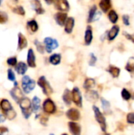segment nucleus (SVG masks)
Returning a JSON list of instances; mask_svg holds the SVG:
<instances>
[{
  "label": "nucleus",
  "mask_w": 134,
  "mask_h": 135,
  "mask_svg": "<svg viewBox=\"0 0 134 135\" xmlns=\"http://www.w3.org/2000/svg\"><path fill=\"white\" fill-rule=\"evenodd\" d=\"M101 101H102V106H103V108L104 110V112H106L107 113H108V112L111 110V104H110V102L107 101V100L102 98L101 99Z\"/></svg>",
  "instance_id": "nucleus-33"
},
{
  "label": "nucleus",
  "mask_w": 134,
  "mask_h": 135,
  "mask_svg": "<svg viewBox=\"0 0 134 135\" xmlns=\"http://www.w3.org/2000/svg\"><path fill=\"white\" fill-rule=\"evenodd\" d=\"M93 39V35H92V29L91 26H88L85 32V42L86 45H90Z\"/></svg>",
  "instance_id": "nucleus-20"
},
{
  "label": "nucleus",
  "mask_w": 134,
  "mask_h": 135,
  "mask_svg": "<svg viewBox=\"0 0 134 135\" xmlns=\"http://www.w3.org/2000/svg\"><path fill=\"white\" fill-rule=\"evenodd\" d=\"M122 20H123L124 24L126 26H129L130 25V17L128 15H123L122 16Z\"/></svg>",
  "instance_id": "nucleus-41"
},
{
  "label": "nucleus",
  "mask_w": 134,
  "mask_h": 135,
  "mask_svg": "<svg viewBox=\"0 0 134 135\" xmlns=\"http://www.w3.org/2000/svg\"><path fill=\"white\" fill-rule=\"evenodd\" d=\"M119 30H120L119 26H118V25H114V26L111 28V30L107 32V39H108L110 41L114 40L117 37V36L118 35Z\"/></svg>",
  "instance_id": "nucleus-15"
},
{
  "label": "nucleus",
  "mask_w": 134,
  "mask_h": 135,
  "mask_svg": "<svg viewBox=\"0 0 134 135\" xmlns=\"http://www.w3.org/2000/svg\"><path fill=\"white\" fill-rule=\"evenodd\" d=\"M99 6L103 13H107L111 7V0H100Z\"/></svg>",
  "instance_id": "nucleus-22"
},
{
  "label": "nucleus",
  "mask_w": 134,
  "mask_h": 135,
  "mask_svg": "<svg viewBox=\"0 0 134 135\" xmlns=\"http://www.w3.org/2000/svg\"><path fill=\"white\" fill-rule=\"evenodd\" d=\"M126 70L129 71L130 73H134V58L132 57L129 59L126 66Z\"/></svg>",
  "instance_id": "nucleus-31"
},
{
  "label": "nucleus",
  "mask_w": 134,
  "mask_h": 135,
  "mask_svg": "<svg viewBox=\"0 0 134 135\" xmlns=\"http://www.w3.org/2000/svg\"><path fill=\"white\" fill-rule=\"evenodd\" d=\"M10 94L11 96L13 97V98L17 101V102H19L23 97H24V94L22 93V91L18 88V87H15L14 89H13L10 92Z\"/></svg>",
  "instance_id": "nucleus-14"
},
{
  "label": "nucleus",
  "mask_w": 134,
  "mask_h": 135,
  "mask_svg": "<svg viewBox=\"0 0 134 135\" xmlns=\"http://www.w3.org/2000/svg\"><path fill=\"white\" fill-rule=\"evenodd\" d=\"M108 72L112 75L113 78H118L120 74V69L114 66H110L108 69Z\"/></svg>",
  "instance_id": "nucleus-28"
},
{
  "label": "nucleus",
  "mask_w": 134,
  "mask_h": 135,
  "mask_svg": "<svg viewBox=\"0 0 134 135\" xmlns=\"http://www.w3.org/2000/svg\"><path fill=\"white\" fill-rule=\"evenodd\" d=\"M39 99L37 97H34L32 101V109L34 112H37L39 110Z\"/></svg>",
  "instance_id": "nucleus-27"
},
{
  "label": "nucleus",
  "mask_w": 134,
  "mask_h": 135,
  "mask_svg": "<svg viewBox=\"0 0 134 135\" xmlns=\"http://www.w3.org/2000/svg\"><path fill=\"white\" fill-rule=\"evenodd\" d=\"M13 12L17 13V14H19V15H24L25 14V11H24V9L23 8L22 6H15L14 8H13Z\"/></svg>",
  "instance_id": "nucleus-32"
},
{
  "label": "nucleus",
  "mask_w": 134,
  "mask_h": 135,
  "mask_svg": "<svg viewBox=\"0 0 134 135\" xmlns=\"http://www.w3.org/2000/svg\"><path fill=\"white\" fill-rule=\"evenodd\" d=\"M27 63L30 67H36V56L32 48H30L28 51Z\"/></svg>",
  "instance_id": "nucleus-16"
},
{
  "label": "nucleus",
  "mask_w": 134,
  "mask_h": 135,
  "mask_svg": "<svg viewBox=\"0 0 134 135\" xmlns=\"http://www.w3.org/2000/svg\"><path fill=\"white\" fill-rule=\"evenodd\" d=\"M126 37L128 39V40H130L131 41H133L134 43V35H130V34H128L127 32H124Z\"/></svg>",
  "instance_id": "nucleus-42"
},
{
  "label": "nucleus",
  "mask_w": 134,
  "mask_h": 135,
  "mask_svg": "<svg viewBox=\"0 0 134 135\" xmlns=\"http://www.w3.org/2000/svg\"><path fill=\"white\" fill-rule=\"evenodd\" d=\"M26 26H27V28L31 31V32H37L38 28H39V25H38V23L36 20L32 19V20H30L27 22L26 24Z\"/></svg>",
  "instance_id": "nucleus-21"
},
{
  "label": "nucleus",
  "mask_w": 134,
  "mask_h": 135,
  "mask_svg": "<svg viewBox=\"0 0 134 135\" xmlns=\"http://www.w3.org/2000/svg\"><path fill=\"white\" fill-rule=\"evenodd\" d=\"M62 99H63V101L67 104V105H70L71 104V101H72V95H71V92L68 89H66V91L64 92L63 93V96H62Z\"/></svg>",
  "instance_id": "nucleus-26"
},
{
  "label": "nucleus",
  "mask_w": 134,
  "mask_h": 135,
  "mask_svg": "<svg viewBox=\"0 0 134 135\" xmlns=\"http://www.w3.org/2000/svg\"><path fill=\"white\" fill-rule=\"evenodd\" d=\"M19 105L20 108H21L22 113L24 115L25 118H28L31 115V113L32 112V103L30 101V100L28 98L26 97H23L20 101H19Z\"/></svg>",
  "instance_id": "nucleus-2"
},
{
  "label": "nucleus",
  "mask_w": 134,
  "mask_h": 135,
  "mask_svg": "<svg viewBox=\"0 0 134 135\" xmlns=\"http://www.w3.org/2000/svg\"><path fill=\"white\" fill-rule=\"evenodd\" d=\"M21 85L24 92L25 93H29L36 86V82L34 80L30 79L28 76H24L21 81Z\"/></svg>",
  "instance_id": "nucleus-3"
},
{
  "label": "nucleus",
  "mask_w": 134,
  "mask_h": 135,
  "mask_svg": "<svg viewBox=\"0 0 134 135\" xmlns=\"http://www.w3.org/2000/svg\"><path fill=\"white\" fill-rule=\"evenodd\" d=\"M0 131H1V132H2V133H4V132H6V131H8V130H7L6 128H4V127H2V128H0Z\"/></svg>",
  "instance_id": "nucleus-45"
},
{
  "label": "nucleus",
  "mask_w": 134,
  "mask_h": 135,
  "mask_svg": "<svg viewBox=\"0 0 134 135\" xmlns=\"http://www.w3.org/2000/svg\"><path fill=\"white\" fill-rule=\"evenodd\" d=\"M96 61H97V59H96V57L95 56V55H94V54H92V53H91V54H90V61H89V65H90V66H95V64H96Z\"/></svg>",
  "instance_id": "nucleus-39"
},
{
  "label": "nucleus",
  "mask_w": 134,
  "mask_h": 135,
  "mask_svg": "<svg viewBox=\"0 0 134 135\" xmlns=\"http://www.w3.org/2000/svg\"><path fill=\"white\" fill-rule=\"evenodd\" d=\"M122 97L123 100H129L131 98V94L126 89H123L122 91Z\"/></svg>",
  "instance_id": "nucleus-35"
},
{
  "label": "nucleus",
  "mask_w": 134,
  "mask_h": 135,
  "mask_svg": "<svg viewBox=\"0 0 134 135\" xmlns=\"http://www.w3.org/2000/svg\"><path fill=\"white\" fill-rule=\"evenodd\" d=\"M2 0H0V5L2 4Z\"/></svg>",
  "instance_id": "nucleus-46"
},
{
  "label": "nucleus",
  "mask_w": 134,
  "mask_h": 135,
  "mask_svg": "<svg viewBox=\"0 0 134 135\" xmlns=\"http://www.w3.org/2000/svg\"><path fill=\"white\" fill-rule=\"evenodd\" d=\"M49 61L53 65H58L61 62V55L60 54H53L50 56Z\"/></svg>",
  "instance_id": "nucleus-25"
},
{
  "label": "nucleus",
  "mask_w": 134,
  "mask_h": 135,
  "mask_svg": "<svg viewBox=\"0 0 134 135\" xmlns=\"http://www.w3.org/2000/svg\"><path fill=\"white\" fill-rule=\"evenodd\" d=\"M127 122L129 123L134 124V112H130L127 115Z\"/></svg>",
  "instance_id": "nucleus-40"
},
{
  "label": "nucleus",
  "mask_w": 134,
  "mask_h": 135,
  "mask_svg": "<svg viewBox=\"0 0 134 135\" xmlns=\"http://www.w3.org/2000/svg\"><path fill=\"white\" fill-rule=\"evenodd\" d=\"M27 69H28L27 65H26L24 62H18L17 65L16 66V70H17V72L19 74H21V75L24 74L25 72L27 71Z\"/></svg>",
  "instance_id": "nucleus-24"
},
{
  "label": "nucleus",
  "mask_w": 134,
  "mask_h": 135,
  "mask_svg": "<svg viewBox=\"0 0 134 135\" xmlns=\"http://www.w3.org/2000/svg\"><path fill=\"white\" fill-rule=\"evenodd\" d=\"M31 6L37 14H43L45 13V9L43 8L39 0H31Z\"/></svg>",
  "instance_id": "nucleus-12"
},
{
  "label": "nucleus",
  "mask_w": 134,
  "mask_h": 135,
  "mask_svg": "<svg viewBox=\"0 0 134 135\" xmlns=\"http://www.w3.org/2000/svg\"><path fill=\"white\" fill-rule=\"evenodd\" d=\"M44 1L46 2V3L47 5H51L52 3H54V0H44Z\"/></svg>",
  "instance_id": "nucleus-44"
},
{
  "label": "nucleus",
  "mask_w": 134,
  "mask_h": 135,
  "mask_svg": "<svg viewBox=\"0 0 134 135\" xmlns=\"http://www.w3.org/2000/svg\"><path fill=\"white\" fill-rule=\"evenodd\" d=\"M74 24H75V20L73 17H67L66 23H65V32L66 33H71L73 32V27H74Z\"/></svg>",
  "instance_id": "nucleus-13"
},
{
  "label": "nucleus",
  "mask_w": 134,
  "mask_h": 135,
  "mask_svg": "<svg viewBox=\"0 0 134 135\" xmlns=\"http://www.w3.org/2000/svg\"><path fill=\"white\" fill-rule=\"evenodd\" d=\"M7 64L9 66H16L17 65V58L16 57H10L7 59L6 61Z\"/></svg>",
  "instance_id": "nucleus-37"
},
{
  "label": "nucleus",
  "mask_w": 134,
  "mask_h": 135,
  "mask_svg": "<svg viewBox=\"0 0 134 135\" xmlns=\"http://www.w3.org/2000/svg\"><path fill=\"white\" fill-rule=\"evenodd\" d=\"M108 18L110 21L113 24H116V22L118 20V15L115 10H111L108 13Z\"/></svg>",
  "instance_id": "nucleus-30"
},
{
  "label": "nucleus",
  "mask_w": 134,
  "mask_h": 135,
  "mask_svg": "<svg viewBox=\"0 0 134 135\" xmlns=\"http://www.w3.org/2000/svg\"><path fill=\"white\" fill-rule=\"evenodd\" d=\"M0 135H1V134H0Z\"/></svg>",
  "instance_id": "nucleus-50"
},
{
  "label": "nucleus",
  "mask_w": 134,
  "mask_h": 135,
  "mask_svg": "<svg viewBox=\"0 0 134 135\" xmlns=\"http://www.w3.org/2000/svg\"><path fill=\"white\" fill-rule=\"evenodd\" d=\"M62 135H67L66 134H62Z\"/></svg>",
  "instance_id": "nucleus-47"
},
{
  "label": "nucleus",
  "mask_w": 134,
  "mask_h": 135,
  "mask_svg": "<svg viewBox=\"0 0 134 135\" xmlns=\"http://www.w3.org/2000/svg\"><path fill=\"white\" fill-rule=\"evenodd\" d=\"M43 108L45 112L48 114H53L56 111V106L51 99H47L43 104Z\"/></svg>",
  "instance_id": "nucleus-10"
},
{
  "label": "nucleus",
  "mask_w": 134,
  "mask_h": 135,
  "mask_svg": "<svg viewBox=\"0 0 134 135\" xmlns=\"http://www.w3.org/2000/svg\"><path fill=\"white\" fill-rule=\"evenodd\" d=\"M7 75H8V79L9 81H15V74L11 69H9L7 70Z\"/></svg>",
  "instance_id": "nucleus-38"
},
{
  "label": "nucleus",
  "mask_w": 134,
  "mask_h": 135,
  "mask_svg": "<svg viewBox=\"0 0 134 135\" xmlns=\"http://www.w3.org/2000/svg\"><path fill=\"white\" fill-rule=\"evenodd\" d=\"M66 116L68 119L76 121L80 119V112L75 108H71L66 112Z\"/></svg>",
  "instance_id": "nucleus-19"
},
{
  "label": "nucleus",
  "mask_w": 134,
  "mask_h": 135,
  "mask_svg": "<svg viewBox=\"0 0 134 135\" xmlns=\"http://www.w3.org/2000/svg\"><path fill=\"white\" fill-rule=\"evenodd\" d=\"M54 7L59 11L66 12L70 9V4L67 0H54Z\"/></svg>",
  "instance_id": "nucleus-9"
},
{
  "label": "nucleus",
  "mask_w": 134,
  "mask_h": 135,
  "mask_svg": "<svg viewBox=\"0 0 134 135\" xmlns=\"http://www.w3.org/2000/svg\"><path fill=\"white\" fill-rule=\"evenodd\" d=\"M50 135H54V134H50Z\"/></svg>",
  "instance_id": "nucleus-48"
},
{
  "label": "nucleus",
  "mask_w": 134,
  "mask_h": 135,
  "mask_svg": "<svg viewBox=\"0 0 134 135\" xmlns=\"http://www.w3.org/2000/svg\"><path fill=\"white\" fill-rule=\"evenodd\" d=\"M8 20V15L4 12L0 10V24H4Z\"/></svg>",
  "instance_id": "nucleus-36"
},
{
  "label": "nucleus",
  "mask_w": 134,
  "mask_h": 135,
  "mask_svg": "<svg viewBox=\"0 0 134 135\" xmlns=\"http://www.w3.org/2000/svg\"><path fill=\"white\" fill-rule=\"evenodd\" d=\"M85 97H86V99L91 102H95L98 100L99 98V94L96 91H93V90H89L85 94Z\"/></svg>",
  "instance_id": "nucleus-23"
},
{
  "label": "nucleus",
  "mask_w": 134,
  "mask_h": 135,
  "mask_svg": "<svg viewBox=\"0 0 134 135\" xmlns=\"http://www.w3.org/2000/svg\"><path fill=\"white\" fill-rule=\"evenodd\" d=\"M28 46V40L26 37L22 33H18V44H17V49L19 51L25 48Z\"/></svg>",
  "instance_id": "nucleus-17"
},
{
  "label": "nucleus",
  "mask_w": 134,
  "mask_h": 135,
  "mask_svg": "<svg viewBox=\"0 0 134 135\" xmlns=\"http://www.w3.org/2000/svg\"><path fill=\"white\" fill-rule=\"evenodd\" d=\"M54 20H55V22L60 25V26H64L65 23H66V21L67 19V13H64V12H58L54 14Z\"/></svg>",
  "instance_id": "nucleus-11"
},
{
  "label": "nucleus",
  "mask_w": 134,
  "mask_h": 135,
  "mask_svg": "<svg viewBox=\"0 0 134 135\" xmlns=\"http://www.w3.org/2000/svg\"><path fill=\"white\" fill-rule=\"evenodd\" d=\"M93 111H94V113H95V118H96V121L100 125V127H101L102 131L103 132H105L106 131V129H107L105 117L103 116V115L102 114V112L100 111V109L96 106H93Z\"/></svg>",
  "instance_id": "nucleus-4"
},
{
  "label": "nucleus",
  "mask_w": 134,
  "mask_h": 135,
  "mask_svg": "<svg viewBox=\"0 0 134 135\" xmlns=\"http://www.w3.org/2000/svg\"><path fill=\"white\" fill-rule=\"evenodd\" d=\"M34 43H35V45H36V48H37V51H38L39 53L43 54V53H44V51H45V47L43 46V44H42L39 41H38L37 40H36Z\"/></svg>",
  "instance_id": "nucleus-34"
},
{
  "label": "nucleus",
  "mask_w": 134,
  "mask_h": 135,
  "mask_svg": "<svg viewBox=\"0 0 134 135\" xmlns=\"http://www.w3.org/2000/svg\"><path fill=\"white\" fill-rule=\"evenodd\" d=\"M43 43L45 44V49L47 53H51L53 50L58 47V40L51 37H46L43 40Z\"/></svg>",
  "instance_id": "nucleus-5"
},
{
  "label": "nucleus",
  "mask_w": 134,
  "mask_h": 135,
  "mask_svg": "<svg viewBox=\"0 0 134 135\" xmlns=\"http://www.w3.org/2000/svg\"><path fill=\"white\" fill-rule=\"evenodd\" d=\"M5 120H6L5 116H4V115L1 113V112H0V123H3Z\"/></svg>",
  "instance_id": "nucleus-43"
},
{
  "label": "nucleus",
  "mask_w": 134,
  "mask_h": 135,
  "mask_svg": "<svg viewBox=\"0 0 134 135\" xmlns=\"http://www.w3.org/2000/svg\"><path fill=\"white\" fill-rule=\"evenodd\" d=\"M69 128L70 131L73 135H81V127L74 122H70L69 123Z\"/></svg>",
  "instance_id": "nucleus-18"
},
{
  "label": "nucleus",
  "mask_w": 134,
  "mask_h": 135,
  "mask_svg": "<svg viewBox=\"0 0 134 135\" xmlns=\"http://www.w3.org/2000/svg\"><path fill=\"white\" fill-rule=\"evenodd\" d=\"M96 85V81L93 78H87L84 83V88L85 89L89 90L90 89L93 88Z\"/></svg>",
  "instance_id": "nucleus-29"
},
{
  "label": "nucleus",
  "mask_w": 134,
  "mask_h": 135,
  "mask_svg": "<svg viewBox=\"0 0 134 135\" xmlns=\"http://www.w3.org/2000/svg\"><path fill=\"white\" fill-rule=\"evenodd\" d=\"M105 135H110V134H105Z\"/></svg>",
  "instance_id": "nucleus-49"
},
{
  "label": "nucleus",
  "mask_w": 134,
  "mask_h": 135,
  "mask_svg": "<svg viewBox=\"0 0 134 135\" xmlns=\"http://www.w3.org/2000/svg\"><path fill=\"white\" fill-rule=\"evenodd\" d=\"M38 85L42 88V89L43 91V93L45 95H47L48 96L49 94H51L52 93V89L50 86L49 83L47 81L45 77L42 76V77H40L39 78V80H38Z\"/></svg>",
  "instance_id": "nucleus-6"
},
{
  "label": "nucleus",
  "mask_w": 134,
  "mask_h": 135,
  "mask_svg": "<svg viewBox=\"0 0 134 135\" xmlns=\"http://www.w3.org/2000/svg\"><path fill=\"white\" fill-rule=\"evenodd\" d=\"M71 95H72V100L75 103V104L77 105L78 107H81L82 106V97H81V92L77 87H75L73 89V91L71 92Z\"/></svg>",
  "instance_id": "nucleus-8"
},
{
  "label": "nucleus",
  "mask_w": 134,
  "mask_h": 135,
  "mask_svg": "<svg viewBox=\"0 0 134 135\" xmlns=\"http://www.w3.org/2000/svg\"><path fill=\"white\" fill-rule=\"evenodd\" d=\"M101 15V13L100 12H98L97 11V7L96 5L92 6L91 7V9H89V12H88V23H91L92 21H95L96 20H98L100 18Z\"/></svg>",
  "instance_id": "nucleus-7"
},
{
  "label": "nucleus",
  "mask_w": 134,
  "mask_h": 135,
  "mask_svg": "<svg viewBox=\"0 0 134 135\" xmlns=\"http://www.w3.org/2000/svg\"><path fill=\"white\" fill-rule=\"evenodd\" d=\"M0 106H1L2 110L3 111V112L6 114V117L9 119H13L16 117L17 114H16L15 111L13 110V108L9 100L3 99L0 103Z\"/></svg>",
  "instance_id": "nucleus-1"
}]
</instances>
